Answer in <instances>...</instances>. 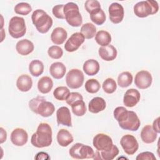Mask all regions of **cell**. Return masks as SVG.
<instances>
[{"instance_id":"obj_13","label":"cell","mask_w":160,"mask_h":160,"mask_svg":"<svg viewBox=\"0 0 160 160\" xmlns=\"http://www.w3.org/2000/svg\"><path fill=\"white\" fill-rule=\"evenodd\" d=\"M84 37L81 32L73 33L65 43V50L69 52L76 51L84 42Z\"/></svg>"},{"instance_id":"obj_8","label":"cell","mask_w":160,"mask_h":160,"mask_svg":"<svg viewBox=\"0 0 160 160\" xmlns=\"http://www.w3.org/2000/svg\"><path fill=\"white\" fill-rule=\"evenodd\" d=\"M84 80L83 72L79 69H72L66 75V82L71 89H78L82 86Z\"/></svg>"},{"instance_id":"obj_26","label":"cell","mask_w":160,"mask_h":160,"mask_svg":"<svg viewBox=\"0 0 160 160\" xmlns=\"http://www.w3.org/2000/svg\"><path fill=\"white\" fill-rule=\"evenodd\" d=\"M56 138L58 144L62 147L68 146L74 141L72 134L65 129H61L58 132Z\"/></svg>"},{"instance_id":"obj_15","label":"cell","mask_w":160,"mask_h":160,"mask_svg":"<svg viewBox=\"0 0 160 160\" xmlns=\"http://www.w3.org/2000/svg\"><path fill=\"white\" fill-rule=\"evenodd\" d=\"M10 139L14 145L16 146H22L28 142V134L24 129L17 128L12 131Z\"/></svg>"},{"instance_id":"obj_2","label":"cell","mask_w":160,"mask_h":160,"mask_svg":"<svg viewBox=\"0 0 160 160\" xmlns=\"http://www.w3.org/2000/svg\"><path fill=\"white\" fill-rule=\"evenodd\" d=\"M29 107L32 112L44 118L51 116L55 111L54 104L42 96H37L31 99Z\"/></svg>"},{"instance_id":"obj_37","label":"cell","mask_w":160,"mask_h":160,"mask_svg":"<svg viewBox=\"0 0 160 160\" xmlns=\"http://www.w3.org/2000/svg\"><path fill=\"white\" fill-rule=\"evenodd\" d=\"M100 88V83L96 79H89L85 83V89L89 93H96L99 91Z\"/></svg>"},{"instance_id":"obj_29","label":"cell","mask_w":160,"mask_h":160,"mask_svg":"<svg viewBox=\"0 0 160 160\" xmlns=\"http://www.w3.org/2000/svg\"><path fill=\"white\" fill-rule=\"evenodd\" d=\"M29 71L32 76L38 77L44 71V64L40 60H32L29 64Z\"/></svg>"},{"instance_id":"obj_27","label":"cell","mask_w":160,"mask_h":160,"mask_svg":"<svg viewBox=\"0 0 160 160\" xmlns=\"http://www.w3.org/2000/svg\"><path fill=\"white\" fill-rule=\"evenodd\" d=\"M100 66L99 62L93 59L86 61L83 64L82 69L84 72L88 76L96 75L99 71Z\"/></svg>"},{"instance_id":"obj_32","label":"cell","mask_w":160,"mask_h":160,"mask_svg":"<svg viewBox=\"0 0 160 160\" xmlns=\"http://www.w3.org/2000/svg\"><path fill=\"white\" fill-rule=\"evenodd\" d=\"M96 28L92 23H85L81 28V33L83 35L85 39H92L96 35Z\"/></svg>"},{"instance_id":"obj_4","label":"cell","mask_w":160,"mask_h":160,"mask_svg":"<svg viewBox=\"0 0 160 160\" xmlns=\"http://www.w3.org/2000/svg\"><path fill=\"white\" fill-rule=\"evenodd\" d=\"M63 12L64 19L70 26L79 27L82 24V18L79 12V7L76 3L69 2L64 5Z\"/></svg>"},{"instance_id":"obj_45","label":"cell","mask_w":160,"mask_h":160,"mask_svg":"<svg viewBox=\"0 0 160 160\" xmlns=\"http://www.w3.org/2000/svg\"><path fill=\"white\" fill-rule=\"evenodd\" d=\"M34 159H36V160H41V159H50V156H49V154L45 152H42V151H41V152H38L35 157H34Z\"/></svg>"},{"instance_id":"obj_6","label":"cell","mask_w":160,"mask_h":160,"mask_svg":"<svg viewBox=\"0 0 160 160\" xmlns=\"http://www.w3.org/2000/svg\"><path fill=\"white\" fill-rule=\"evenodd\" d=\"M70 156L76 159H94V151L92 148L88 145L77 142L74 144L69 151Z\"/></svg>"},{"instance_id":"obj_44","label":"cell","mask_w":160,"mask_h":160,"mask_svg":"<svg viewBox=\"0 0 160 160\" xmlns=\"http://www.w3.org/2000/svg\"><path fill=\"white\" fill-rule=\"evenodd\" d=\"M137 160H156V158L154 154L151 152L145 151L139 153L136 158Z\"/></svg>"},{"instance_id":"obj_40","label":"cell","mask_w":160,"mask_h":160,"mask_svg":"<svg viewBox=\"0 0 160 160\" xmlns=\"http://www.w3.org/2000/svg\"><path fill=\"white\" fill-rule=\"evenodd\" d=\"M48 54L49 56L52 59H58L61 58L63 55V51L61 48L58 46H52L48 48Z\"/></svg>"},{"instance_id":"obj_42","label":"cell","mask_w":160,"mask_h":160,"mask_svg":"<svg viewBox=\"0 0 160 160\" xmlns=\"http://www.w3.org/2000/svg\"><path fill=\"white\" fill-rule=\"evenodd\" d=\"M79 100H83L82 95L78 92H72L69 93L68 97L66 99V101L68 104L71 106L73 103Z\"/></svg>"},{"instance_id":"obj_46","label":"cell","mask_w":160,"mask_h":160,"mask_svg":"<svg viewBox=\"0 0 160 160\" xmlns=\"http://www.w3.org/2000/svg\"><path fill=\"white\" fill-rule=\"evenodd\" d=\"M1 130V136H0V142L1 144L3 143L4 141H6L7 139V132L3 128L1 127L0 128Z\"/></svg>"},{"instance_id":"obj_39","label":"cell","mask_w":160,"mask_h":160,"mask_svg":"<svg viewBox=\"0 0 160 160\" xmlns=\"http://www.w3.org/2000/svg\"><path fill=\"white\" fill-rule=\"evenodd\" d=\"M32 11L31 5L28 2H21L18 3L14 7V11L16 14L26 16Z\"/></svg>"},{"instance_id":"obj_14","label":"cell","mask_w":160,"mask_h":160,"mask_svg":"<svg viewBox=\"0 0 160 160\" xmlns=\"http://www.w3.org/2000/svg\"><path fill=\"white\" fill-rule=\"evenodd\" d=\"M110 21L114 24L120 23L124 16V8L118 2H112L108 9Z\"/></svg>"},{"instance_id":"obj_25","label":"cell","mask_w":160,"mask_h":160,"mask_svg":"<svg viewBox=\"0 0 160 160\" xmlns=\"http://www.w3.org/2000/svg\"><path fill=\"white\" fill-rule=\"evenodd\" d=\"M16 86L21 92L29 91L32 86V78L28 74L20 75L16 81Z\"/></svg>"},{"instance_id":"obj_28","label":"cell","mask_w":160,"mask_h":160,"mask_svg":"<svg viewBox=\"0 0 160 160\" xmlns=\"http://www.w3.org/2000/svg\"><path fill=\"white\" fill-rule=\"evenodd\" d=\"M53 87V81L48 76L41 78L38 82V89L42 94H47L51 91Z\"/></svg>"},{"instance_id":"obj_9","label":"cell","mask_w":160,"mask_h":160,"mask_svg":"<svg viewBox=\"0 0 160 160\" xmlns=\"http://www.w3.org/2000/svg\"><path fill=\"white\" fill-rule=\"evenodd\" d=\"M92 144L97 151H104L112 148L113 142L111 138L104 133H99L95 135L92 140Z\"/></svg>"},{"instance_id":"obj_21","label":"cell","mask_w":160,"mask_h":160,"mask_svg":"<svg viewBox=\"0 0 160 160\" xmlns=\"http://www.w3.org/2000/svg\"><path fill=\"white\" fill-rule=\"evenodd\" d=\"M68 32L65 29L62 27H57L54 28L51 34V41L57 45L62 44L66 40Z\"/></svg>"},{"instance_id":"obj_24","label":"cell","mask_w":160,"mask_h":160,"mask_svg":"<svg viewBox=\"0 0 160 160\" xmlns=\"http://www.w3.org/2000/svg\"><path fill=\"white\" fill-rule=\"evenodd\" d=\"M66 72L65 65L61 62H53L49 68V72L52 78L60 79L64 77Z\"/></svg>"},{"instance_id":"obj_30","label":"cell","mask_w":160,"mask_h":160,"mask_svg":"<svg viewBox=\"0 0 160 160\" xmlns=\"http://www.w3.org/2000/svg\"><path fill=\"white\" fill-rule=\"evenodd\" d=\"M96 42L101 46H106L111 42V36L106 31L100 30L95 35Z\"/></svg>"},{"instance_id":"obj_5","label":"cell","mask_w":160,"mask_h":160,"mask_svg":"<svg viewBox=\"0 0 160 160\" xmlns=\"http://www.w3.org/2000/svg\"><path fill=\"white\" fill-rule=\"evenodd\" d=\"M134 13L139 18H146L158 12L159 5L156 1H142L137 2L133 7Z\"/></svg>"},{"instance_id":"obj_31","label":"cell","mask_w":160,"mask_h":160,"mask_svg":"<svg viewBox=\"0 0 160 160\" xmlns=\"http://www.w3.org/2000/svg\"><path fill=\"white\" fill-rule=\"evenodd\" d=\"M133 80L132 74L129 71H124L120 73L118 77V84L121 88H127L130 86Z\"/></svg>"},{"instance_id":"obj_7","label":"cell","mask_w":160,"mask_h":160,"mask_svg":"<svg viewBox=\"0 0 160 160\" xmlns=\"http://www.w3.org/2000/svg\"><path fill=\"white\" fill-rule=\"evenodd\" d=\"M8 32L11 36L15 39L24 36L26 32V26L24 19L19 16L11 18L9 22Z\"/></svg>"},{"instance_id":"obj_41","label":"cell","mask_w":160,"mask_h":160,"mask_svg":"<svg viewBox=\"0 0 160 160\" xmlns=\"http://www.w3.org/2000/svg\"><path fill=\"white\" fill-rule=\"evenodd\" d=\"M84 7L87 12L90 14L92 11L100 9L101 4L97 0H87L84 3Z\"/></svg>"},{"instance_id":"obj_20","label":"cell","mask_w":160,"mask_h":160,"mask_svg":"<svg viewBox=\"0 0 160 160\" xmlns=\"http://www.w3.org/2000/svg\"><path fill=\"white\" fill-rule=\"evenodd\" d=\"M34 49L33 43L27 39H24L19 41L16 45L17 52L22 56H27L31 53Z\"/></svg>"},{"instance_id":"obj_35","label":"cell","mask_w":160,"mask_h":160,"mask_svg":"<svg viewBox=\"0 0 160 160\" xmlns=\"http://www.w3.org/2000/svg\"><path fill=\"white\" fill-rule=\"evenodd\" d=\"M70 93L69 89L66 86H59L53 91V96L55 99L59 101H64L67 99Z\"/></svg>"},{"instance_id":"obj_12","label":"cell","mask_w":160,"mask_h":160,"mask_svg":"<svg viewBox=\"0 0 160 160\" xmlns=\"http://www.w3.org/2000/svg\"><path fill=\"white\" fill-rule=\"evenodd\" d=\"M152 82V78L149 72L142 70L137 72L135 76L134 84L137 88L141 89H147L151 86Z\"/></svg>"},{"instance_id":"obj_3","label":"cell","mask_w":160,"mask_h":160,"mask_svg":"<svg viewBox=\"0 0 160 160\" xmlns=\"http://www.w3.org/2000/svg\"><path fill=\"white\" fill-rule=\"evenodd\" d=\"M31 19L38 31L45 34L49 31L52 26V19L42 9L35 10L32 15Z\"/></svg>"},{"instance_id":"obj_1","label":"cell","mask_w":160,"mask_h":160,"mask_svg":"<svg viewBox=\"0 0 160 160\" xmlns=\"http://www.w3.org/2000/svg\"><path fill=\"white\" fill-rule=\"evenodd\" d=\"M52 132L50 125L46 122L39 124L36 132L31 136V142L36 148H42L49 146L52 141Z\"/></svg>"},{"instance_id":"obj_18","label":"cell","mask_w":160,"mask_h":160,"mask_svg":"<svg viewBox=\"0 0 160 160\" xmlns=\"http://www.w3.org/2000/svg\"><path fill=\"white\" fill-rule=\"evenodd\" d=\"M98 53L101 59L106 61H111L115 59L118 54L117 49L111 44L99 48Z\"/></svg>"},{"instance_id":"obj_22","label":"cell","mask_w":160,"mask_h":160,"mask_svg":"<svg viewBox=\"0 0 160 160\" xmlns=\"http://www.w3.org/2000/svg\"><path fill=\"white\" fill-rule=\"evenodd\" d=\"M119 154V149L116 145H113L111 149L104 151H96L94 152V159H102V160H112L115 158L116 156Z\"/></svg>"},{"instance_id":"obj_23","label":"cell","mask_w":160,"mask_h":160,"mask_svg":"<svg viewBox=\"0 0 160 160\" xmlns=\"http://www.w3.org/2000/svg\"><path fill=\"white\" fill-rule=\"evenodd\" d=\"M106 107V101L102 98L95 97L89 101L88 104V110L92 113L96 114L103 111Z\"/></svg>"},{"instance_id":"obj_33","label":"cell","mask_w":160,"mask_h":160,"mask_svg":"<svg viewBox=\"0 0 160 160\" xmlns=\"http://www.w3.org/2000/svg\"><path fill=\"white\" fill-rule=\"evenodd\" d=\"M89 14L91 20L96 25H102L106 21L105 12L101 8L92 11Z\"/></svg>"},{"instance_id":"obj_34","label":"cell","mask_w":160,"mask_h":160,"mask_svg":"<svg viewBox=\"0 0 160 160\" xmlns=\"http://www.w3.org/2000/svg\"><path fill=\"white\" fill-rule=\"evenodd\" d=\"M71 106L73 114L77 116H82L86 112V106L83 100L78 101Z\"/></svg>"},{"instance_id":"obj_17","label":"cell","mask_w":160,"mask_h":160,"mask_svg":"<svg viewBox=\"0 0 160 160\" xmlns=\"http://www.w3.org/2000/svg\"><path fill=\"white\" fill-rule=\"evenodd\" d=\"M56 119L58 124L71 127V115L68 108L62 106L58 108L56 111Z\"/></svg>"},{"instance_id":"obj_47","label":"cell","mask_w":160,"mask_h":160,"mask_svg":"<svg viewBox=\"0 0 160 160\" xmlns=\"http://www.w3.org/2000/svg\"><path fill=\"white\" fill-rule=\"evenodd\" d=\"M159 118L158 117L156 119H155L153 121V124H152V128L158 134L160 132V129H159Z\"/></svg>"},{"instance_id":"obj_19","label":"cell","mask_w":160,"mask_h":160,"mask_svg":"<svg viewBox=\"0 0 160 160\" xmlns=\"http://www.w3.org/2000/svg\"><path fill=\"white\" fill-rule=\"evenodd\" d=\"M140 135L141 140L146 144L154 142L158 137V133L153 129L152 126L149 124L143 127Z\"/></svg>"},{"instance_id":"obj_10","label":"cell","mask_w":160,"mask_h":160,"mask_svg":"<svg viewBox=\"0 0 160 160\" xmlns=\"http://www.w3.org/2000/svg\"><path fill=\"white\" fill-rule=\"evenodd\" d=\"M120 144L125 153L128 155L134 154L139 148L137 139L131 134L124 135L120 140Z\"/></svg>"},{"instance_id":"obj_16","label":"cell","mask_w":160,"mask_h":160,"mask_svg":"<svg viewBox=\"0 0 160 160\" xmlns=\"http://www.w3.org/2000/svg\"><path fill=\"white\" fill-rule=\"evenodd\" d=\"M141 95L138 90L136 89H128L123 97V103L126 107L132 108L135 106L139 101Z\"/></svg>"},{"instance_id":"obj_11","label":"cell","mask_w":160,"mask_h":160,"mask_svg":"<svg viewBox=\"0 0 160 160\" xmlns=\"http://www.w3.org/2000/svg\"><path fill=\"white\" fill-rule=\"evenodd\" d=\"M118 124L123 129L136 131L140 126L141 121L135 112L129 111V114L126 119L121 122H119Z\"/></svg>"},{"instance_id":"obj_36","label":"cell","mask_w":160,"mask_h":160,"mask_svg":"<svg viewBox=\"0 0 160 160\" xmlns=\"http://www.w3.org/2000/svg\"><path fill=\"white\" fill-rule=\"evenodd\" d=\"M129 114V111L123 106L117 107L113 112L114 118L119 122H121L126 119Z\"/></svg>"},{"instance_id":"obj_43","label":"cell","mask_w":160,"mask_h":160,"mask_svg":"<svg viewBox=\"0 0 160 160\" xmlns=\"http://www.w3.org/2000/svg\"><path fill=\"white\" fill-rule=\"evenodd\" d=\"M63 8H64V4H58L54 6L52 9V12L53 15L58 19H64V15L63 12Z\"/></svg>"},{"instance_id":"obj_38","label":"cell","mask_w":160,"mask_h":160,"mask_svg":"<svg viewBox=\"0 0 160 160\" xmlns=\"http://www.w3.org/2000/svg\"><path fill=\"white\" fill-rule=\"evenodd\" d=\"M104 91L107 94H112L117 89V84L115 80L111 78H108L104 80L102 84Z\"/></svg>"}]
</instances>
